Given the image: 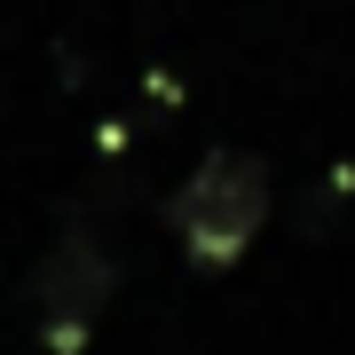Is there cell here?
Listing matches in <instances>:
<instances>
[{"label":"cell","instance_id":"cell-1","mask_svg":"<svg viewBox=\"0 0 355 355\" xmlns=\"http://www.w3.org/2000/svg\"><path fill=\"white\" fill-rule=\"evenodd\" d=\"M268 221V166L253 150H214L198 158V174L166 198V229L198 268H237L245 245Z\"/></svg>","mask_w":355,"mask_h":355},{"label":"cell","instance_id":"cell-2","mask_svg":"<svg viewBox=\"0 0 355 355\" xmlns=\"http://www.w3.org/2000/svg\"><path fill=\"white\" fill-rule=\"evenodd\" d=\"M111 253L87 237V229H71V237L48 245V261L32 268V331L48 355H79L95 340L103 308H111Z\"/></svg>","mask_w":355,"mask_h":355}]
</instances>
